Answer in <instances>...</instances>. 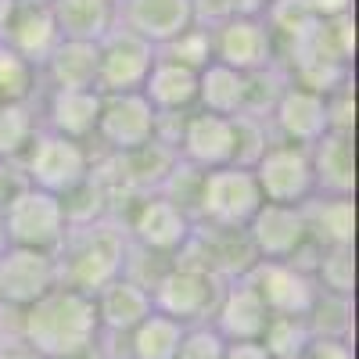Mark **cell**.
Returning <instances> with one entry per match:
<instances>
[{
	"label": "cell",
	"mask_w": 359,
	"mask_h": 359,
	"mask_svg": "<svg viewBox=\"0 0 359 359\" xmlns=\"http://www.w3.org/2000/svg\"><path fill=\"white\" fill-rule=\"evenodd\" d=\"M123 223H126V233L137 248L155 252V255H169V259L184 248V241L194 230V219L158 191L133 198Z\"/></svg>",
	"instance_id": "obj_7"
},
{
	"label": "cell",
	"mask_w": 359,
	"mask_h": 359,
	"mask_svg": "<svg viewBox=\"0 0 359 359\" xmlns=\"http://www.w3.org/2000/svg\"><path fill=\"white\" fill-rule=\"evenodd\" d=\"M306 323H309L313 338H348L352 334V298L320 291Z\"/></svg>",
	"instance_id": "obj_32"
},
{
	"label": "cell",
	"mask_w": 359,
	"mask_h": 359,
	"mask_svg": "<svg viewBox=\"0 0 359 359\" xmlns=\"http://www.w3.org/2000/svg\"><path fill=\"white\" fill-rule=\"evenodd\" d=\"M248 280L259 287L262 302L269 309V316H309L316 294H320V284L309 269L294 266V262H269V259H259L252 269H248Z\"/></svg>",
	"instance_id": "obj_13"
},
{
	"label": "cell",
	"mask_w": 359,
	"mask_h": 359,
	"mask_svg": "<svg viewBox=\"0 0 359 359\" xmlns=\"http://www.w3.org/2000/svg\"><path fill=\"white\" fill-rule=\"evenodd\" d=\"M126 338H130V345H126L130 359H176L180 338H184V323L151 309Z\"/></svg>",
	"instance_id": "obj_28"
},
{
	"label": "cell",
	"mask_w": 359,
	"mask_h": 359,
	"mask_svg": "<svg viewBox=\"0 0 359 359\" xmlns=\"http://www.w3.org/2000/svg\"><path fill=\"white\" fill-rule=\"evenodd\" d=\"M302 359H352V345L348 338H313Z\"/></svg>",
	"instance_id": "obj_36"
},
{
	"label": "cell",
	"mask_w": 359,
	"mask_h": 359,
	"mask_svg": "<svg viewBox=\"0 0 359 359\" xmlns=\"http://www.w3.org/2000/svg\"><path fill=\"white\" fill-rule=\"evenodd\" d=\"M155 130H158V111L147 104L140 90H133V94H101V115L94 130L101 155H130L137 147L151 144Z\"/></svg>",
	"instance_id": "obj_9"
},
{
	"label": "cell",
	"mask_w": 359,
	"mask_h": 359,
	"mask_svg": "<svg viewBox=\"0 0 359 359\" xmlns=\"http://www.w3.org/2000/svg\"><path fill=\"white\" fill-rule=\"evenodd\" d=\"M94 158L97 155L90 151V144L40 126L33 144L25 147L18 169H22V180L29 187H40L47 194L65 198L69 191H76L83 180L94 172Z\"/></svg>",
	"instance_id": "obj_3"
},
{
	"label": "cell",
	"mask_w": 359,
	"mask_h": 359,
	"mask_svg": "<svg viewBox=\"0 0 359 359\" xmlns=\"http://www.w3.org/2000/svg\"><path fill=\"white\" fill-rule=\"evenodd\" d=\"M269 126H273L277 140L313 147L327 130H331V118H327V97L316 94V90H309V86H302V83L287 79V86L280 90L273 111H269Z\"/></svg>",
	"instance_id": "obj_16"
},
{
	"label": "cell",
	"mask_w": 359,
	"mask_h": 359,
	"mask_svg": "<svg viewBox=\"0 0 359 359\" xmlns=\"http://www.w3.org/2000/svg\"><path fill=\"white\" fill-rule=\"evenodd\" d=\"M262 194L255 184V172L245 165H219L201 176L194 223L223 226V230H245L248 219L259 212Z\"/></svg>",
	"instance_id": "obj_4"
},
{
	"label": "cell",
	"mask_w": 359,
	"mask_h": 359,
	"mask_svg": "<svg viewBox=\"0 0 359 359\" xmlns=\"http://www.w3.org/2000/svg\"><path fill=\"white\" fill-rule=\"evenodd\" d=\"M22 184H25V180H22V169H18L15 162H4V158H0V208L8 205V198H11Z\"/></svg>",
	"instance_id": "obj_37"
},
{
	"label": "cell",
	"mask_w": 359,
	"mask_h": 359,
	"mask_svg": "<svg viewBox=\"0 0 359 359\" xmlns=\"http://www.w3.org/2000/svg\"><path fill=\"white\" fill-rule=\"evenodd\" d=\"M57 284H62V277H57L54 252L18 248V245H8L0 252V306L4 309L22 313Z\"/></svg>",
	"instance_id": "obj_11"
},
{
	"label": "cell",
	"mask_w": 359,
	"mask_h": 359,
	"mask_svg": "<svg viewBox=\"0 0 359 359\" xmlns=\"http://www.w3.org/2000/svg\"><path fill=\"white\" fill-rule=\"evenodd\" d=\"M15 4H18V0H0V33H4V25H8V18H11Z\"/></svg>",
	"instance_id": "obj_40"
},
{
	"label": "cell",
	"mask_w": 359,
	"mask_h": 359,
	"mask_svg": "<svg viewBox=\"0 0 359 359\" xmlns=\"http://www.w3.org/2000/svg\"><path fill=\"white\" fill-rule=\"evenodd\" d=\"M306 230L316 248L352 245L355 241V205L345 194H313L306 205Z\"/></svg>",
	"instance_id": "obj_25"
},
{
	"label": "cell",
	"mask_w": 359,
	"mask_h": 359,
	"mask_svg": "<svg viewBox=\"0 0 359 359\" xmlns=\"http://www.w3.org/2000/svg\"><path fill=\"white\" fill-rule=\"evenodd\" d=\"M40 130V101H0V158L22 162Z\"/></svg>",
	"instance_id": "obj_29"
},
{
	"label": "cell",
	"mask_w": 359,
	"mask_h": 359,
	"mask_svg": "<svg viewBox=\"0 0 359 359\" xmlns=\"http://www.w3.org/2000/svg\"><path fill=\"white\" fill-rule=\"evenodd\" d=\"M155 50H158V57H169V62H180V65L201 72L212 62V29L205 22H191L180 36H172L169 43H162Z\"/></svg>",
	"instance_id": "obj_34"
},
{
	"label": "cell",
	"mask_w": 359,
	"mask_h": 359,
	"mask_svg": "<svg viewBox=\"0 0 359 359\" xmlns=\"http://www.w3.org/2000/svg\"><path fill=\"white\" fill-rule=\"evenodd\" d=\"M248 104V72H237L223 62H208L198 72V104L201 111H212V115H241Z\"/></svg>",
	"instance_id": "obj_27"
},
{
	"label": "cell",
	"mask_w": 359,
	"mask_h": 359,
	"mask_svg": "<svg viewBox=\"0 0 359 359\" xmlns=\"http://www.w3.org/2000/svg\"><path fill=\"white\" fill-rule=\"evenodd\" d=\"M155 57H158L155 43L115 25L111 33L97 40V90L101 94H133L144 86Z\"/></svg>",
	"instance_id": "obj_10"
},
{
	"label": "cell",
	"mask_w": 359,
	"mask_h": 359,
	"mask_svg": "<svg viewBox=\"0 0 359 359\" xmlns=\"http://www.w3.org/2000/svg\"><path fill=\"white\" fill-rule=\"evenodd\" d=\"M94 309H97V327L101 334H115V338H126L133 327L151 313V291L144 284H137L133 277H115L111 284H104L94 294Z\"/></svg>",
	"instance_id": "obj_20"
},
{
	"label": "cell",
	"mask_w": 359,
	"mask_h": 359,
	"mask_svg": "<svg viewBox=\"0 0 359 359\" xmlns=\"http://www.w3.org/2000/svg\"><path fill=\"white\" fill-rule=\"evenodd\" d=\"M208 29H212V57L237 72H259L280 62L277 40L262 15H230Z\"/></svg>",
	"instance_id": "obj_12"
},
{
	"label": "cell",
	"mask_w": 359,
	"mask_h": 359,
	"mask_svg": "<svg viewBox=\"0 0 359 359\" xmlns=\"http://www.w3.org/2000/svg\"><path fill=\"white\" fill-rule=\"evenodd\" d=\"M223 359H273L262 341H226Z\"/></svg>",
	"instance_id": "obj_38"
},
{
	"label": "cell",
	"mask_w": 359,
	"mask_h": 359,
	"mask_svg": "<svg viewBox=\"0 0 359 359\" xmlns=\"http://www.w3.org/2000/svg\"><path fill=\"white\" fill-rule=\"evenodd\" d=\"M50 11L62 40L97 43L118 25V0H54Z\"/></svg>",
	"instance_id": "obj_26"
},
{
	"label": "cell",
	"mask_w": 359,
	"mask_h": 359,
	"mask_svg": "<svg viewBox=\"0 0 359 359\" xmlns=\"http://www.w3.org/2000/svg\"><path fill=\"white\" fill-rule=\"evenodd\" d=\"M255 184L262 201H277V205H306L316 194V180H313V158L309 147L302 144H287L273 140L259 155L252 165Z\"/></svg>",
	"instance_id": "obj_8"
},
{
	"label": "cell",
	"mask_w": 359,
	"mask_h": 359,
	"mask_svg": "<svg viewBox=\"0 0 359 359\" xmlns=\"http://www.w3.org/2000/svg\"><path fill=\"white\" fill-rule=\"evenodd\" d=\"M18 341L36 359H90L101 341L94 294L57 284L18 313Z\"/></svg>",
	"instance_id": "obj_1"
},
{
	"label": "cell",
	"mask_w": 359,
	"mask_h": 359,
	"mask_svg": "<svg viewBox=\"0 0 359 359\" xmlns=\"http://www.w3.org/2000/svg\"><path fill=\"white\" fill-rule=\"evenodd\" d=\"M208 323H212L226 341H259L266 323H269V309L262 302L259 287L248 277H237V280L223 284L219 302H216Z\"/></svg>",
	"instance_id": "obj_17"
},
{
	"label": "cell",
	"mask_w": 359,
	"mask_h": 359,
	"mask_svg": "<svg viewBox=\"0 0 359 359\" xmlns=\"http://www.w3.org/2000/svg\"><path fill=\"white\" fill-rule=\"evenodd\" d=\"M259 341L273 359H302L306 345L313 341V331L302 316H269Z\"/></svg>",
	"instance_id": "obj_33"
},
{
	"label": "cell",
	"mask_w": 359,
	"mask_h": 359,
	"mask_svg": "<svg viewBox=\"0 0 359 359\" xmlns=\"http://www.w3.org/2000/svg\"><path fill=\"white\" fill-rule=\"evenodd\" d=\"M309 11L316 18H338V15H352V0H306Z\"/></svg>",
	"instance_id": "obj_39"
},
{
	"label": "cell",
	"mask_w": 359,
	"mask_h": 359,
	"mask_svg": "<svg viewBox=\"0 0 359 359\" xmlns=\"http://www.w3.org/2000/svg\"><path fill=\"white\" fill-rule=\"evenodd\" d=\"M8 248V233H4V216H0V252Z\"/></svg>",
	"instance_id": "obj_42"
},
{
	"label": "cell",
	"mask_w": 359,
	"mask_h": 359,
	"mask_svg": "<svg viewBox=\"0 0 359 359\" xmlns=\"http://www.w3.org/2000/svg\"><path fill=\"white\" fill-rule=\"evenodd\" d=\"M194 22V0H118V25L147 43H169Z\"/></svg>",
	"instance_id": "obj_19"
},
{
	"label": "cell",
	"mask_w": 359,
	"mask_h": 359,
	"mask_svg": "<svg viewBox=\"0 0 359 359\" xmlns=\"http://www.w3.org/2000/svg\"><path fill=\"white\" fill-rule=\"evenodd\" d=\"M43 90H97V43L62 40L40 65Z\"/></svg>",
	"instance_id": "obj_23"
},
{
	"label": "cell",
	"mask_w": 359,
	"mask_h": 359,
	"mask_svg": "<svg viewBox=\"0 0 359 359\" xmlns=\"http://www.w3.org/2000/svg\"><path fill=\"white\" fill-rule=\"evenodd\" d=\"M248 241L259 259L269 262H287L309 245V230H306V212L302 205H277V201H262L259 212L245 226Z\"/></svg>",
	"instance_id": "obj_14"
},
{
	"label": "cell",
	"mask_w": 359,
	"mask_h": 359,
	"mask_svg": "<svg viewBox=\"0 0 359 359\" xmlns=\"http://www.w3.org/2000/svg\"><path fill=\"white\" fill-rule=\"evenodd\" d=\"M101 115V90H43L40 94V126L62 137L90 144Z\"/></svg>",
	"instance_id": "obj_18"
},
{
	"label": "cell",
	"mask_w": 359,
	"mask_h": 359,
	"mask_svg": "<svg viewBox=\"0 0 359 359\" xmlns=\"http://www.w3.org/2000/svg\"><path fill=\"white\" fill-rule=\"evenodd\" d=\"M176 155L201 172L233 165V118L191 108L176 137Z\"/></svg>",
	"instance_id": "obj_15"
},
{
	"label": "cell",
	"mask_w": 359,
	"mask_h": 359,
	"mask_svg": "<svg viewBox=\"0 0 359 359\" xmlns=\"http://www.w3.org/2000/svg\"><path fill=\"white\" fill-rule=\"evenodd\" d=\"M40 69L0 43V101H40Z\"/></svg>",
	"instance_id": "obj_31"
},
{
	"label": "cell",
	"mask_w": 359,
	"mask_h": 359,
	"mask_svg": "<svg viewBox=\"0 0 359 359\" xmlns=\"http://www.w3.org/2000/svg\"><path fill=\"white\" fill-rule=\"evenodd\" d=\"M140 94L147 97L158 115H176V111H191L198 104V72L169 62V57H155L151 72H147Z\"/></svg>",
	"instance_id": "obj_24"
},
{
	"label": "cell",
	"mask_w": 359,
	"mask_h": 359,
	"mask_svg": "<svg viewBox=\"0 0 359 359\" xmlns=\"http://www.w3.org/2000/svg\"><path fill=\"white\" fill-rule=\"evenodd\" d=\"M0 216H4L8 245H18V248L57 252L65 241V230H69L62 198L47 194L40 187H29V184H22L8 198V205L0 208Z\"/></svg>",
	"instance_id": "obj_5"
},
{
	"label": "cell",
	"mask_w": 359,
	"mask_h": 359,
	"mask_svg": "<svg viewBox=\"0 0 359 359\" xmlns=\"http://www.w3.org/2000/svg\"><path fill=\"white\" fill-rule=\"evenodd\" d=\"M226 280H219L208 269H194V266H176L169 262V269L155 280L151 287V306L180 323H205L212 320V309L219 302V291Z\"/></svg>",
	"instance_id": "obj_6"
},
{
	"label": "cell",
	"mask_w": 359,
	"mask_h": 359,
	"mask_svg": "<svg viewBox=\"0 0 359 359\" xmlns=\"http://www.w3.org/2000/svg\"><path fill=\"white\" fill-rule=\"evenodd\" d=\"M0 43L11 47L15 54H22L29 65H43L47 54L62 43V33H57V22L50 8H29V4H15L4 33H0Z\"/></svg>",
	"instance_id": "obj_22"
},
{
	"label": "cell",
	"mask_w": 359,
	"mask_h": 359,
	"mask_svg": "<svg viewBox=\"0 0 359 359\" xmlns=\"http://www.w3.org/2000/svg\"><path fill=\"white\" fill-rule=\"evenodd\" d=\"M313 277L320 284V291L331 294H355V248L352 245H331L320 248L316 262H313Z\"/></svg>",
	"instance_id": "obj_30"
},
{
	"label": "cell",
	"mask_w": 359,
	"mask_h": 359,
	"mask_svg": "<svg viewBox=\"0 0 359 359\" xmlns=\"http://www.w3.org/2000/svg\"><path fill=\"white\" fill-rule=\"evenodd\" d=\"M18 4H29V8H50L54 0H18Z\"/></svg>",
	"instance_id": "obj_41"
},
{
	"label": "cell",
	"mask_w": 359,
	"mask_h": 359,
	"mask_svg": "<svg viewBox=\"0 0 359 359\" xmlns=\"http://www.w3.org/2000/svg\"><path fill=\"white\" fill-rule=\"evenodd\" d=\"M57 255V277L65 287L83 294H97L104 284L126 273L130 259V233L123 216H104L94 223H79L65 230Z\"/></svg>",
	"instance_id": "obj_2"
},
{
	"label": "cell",
	"mask_w": 359,
	"mask_h": 359,
	"mask_svg": "<svg viewBox=\"0 0 359 359\" xmlns=\"http://www.w3.org/2000/svg\"><path fill=\"white\" fill-rule=\"evenodd\" d=\"M223 352H226V338L205 320V323H187L184 327L176 359H223Z\"/></svg>",
	"instance_id": "obj_35"
},
{
	"label": "cell",
	"mask_w": 359,
	"mask_h": 359,
	"mask_svg": "<svg viewBox=\"0 0 359 359\" xmlns=\"http://www.w3.org/2000/svg\"><path fill=\"white\" fill-rule=\"evenodd\" d=\"M309 158H313L316 194H345V198H352V191H355V133L327 130L309 147Z\"/></svg>",
	"instance_id": "obj_21"
}]
</instances>
